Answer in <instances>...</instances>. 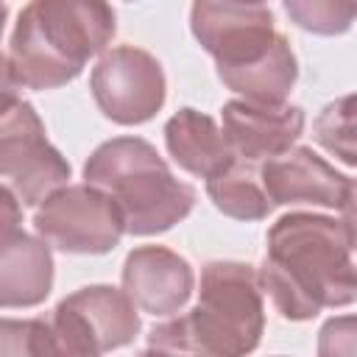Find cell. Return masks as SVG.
I'll return each instance as SVG.
<instances>
[{
    "mask_svg": "<svg viewBox=\"0 0 357 357\" xmlns=\"http://www.w3.org/2000/svg\"><path fill=\"white\" fill-rule=\"evenodd\" d=\"M351 220L293 212L268 231L259 287L290 321H307L324 307L354 301Z\"/></svg>",
    "mask_w": 357,
    "mask_h": 357,
    "instance_id": "1",
    "label": "cell"
},
{
    "mask_svg": "<svg viewBox=\"0 0 357 357\" xmlns=\"http://www.w3.org/2000/svg\"><path fill=\"white\" fill-rule=\"evenodd\" d=\"M245 3H262V0H245Z\"/></svg>",
    "mask_w": 357,
    "mask_h": 357,
    "instance_id": "21",
    "label": "cell"
},
{
    "mask_svg": "<svg viewBox=\"0 0 357 357\" xmlns=\"http://www.w3.org/2000/svg\"><path fill=\"white\" fill-rule=\"evenodd\" d=\"M33 226L47 245L70 254H106L126 231L117 204L92 184L50 192Z\"/></svg>",
    "mask_w": 357,
    "mask_h": 357,
    "instance_id": "8",
    "label": "cell"
},
{
    "mask_svg": "<svg viewBox=\"0 0 357 357\" xmlns=\"http://www.w3.org/2000/svg\"><path fill=\"white\" fill-rule=\"evenodd\" d=\"M86 184L103 190L131 234H159L187 218L195 190L178 181L153 145L137 137L103 142L84 165Z\"/></svg>",
    "mask_w": 357,
    "mask_h": 357,
    "instance_id": "5",
    "label": "cell"
},
{
    "mask_svg": "<svg viewBox=\"0 0 357 357\" xmlns=\"http://www.w3.org/2000/svg\"><path fill=\"white\" fill-rule=\"evenodd\" d=\"M70 178V165L47 142L45 126L31 103L17 100L0 112V181L33 206Z\"/></svg>",
    "mask_w": 357,
    "mask_h": 357,
    "instance_id": "7",
    "label": "cell"
},
{
    "mask_svg": "<svg viewBox=\"0 0 357 357\" xmlns=\"http://www.w3.org/2000/svg\"><path fill=\"white\" fill-rule=\"evenodd\" d=\"M53 284V259L45 243L17 231L0 245V307H33Z\"/></svg>",
    "mask_w": 357,
    "mask_h": 357,
    "instance_id": "13",
    "label": "cell"
},
{
    "mask_svg": "<svg viewBox=\"0 0 357 357\" xmlns=\"http://www.w3.org/2000/svg\"><path fill=\"white\" fill-rule=\"evenodd\" d=\"M206 192L223 215L237 220H259L273 209L257 173L237 159L223 173L206 178Z\"/></svg>",
    "mask_w": 357,
    "mask_h": 357,
    "instance_id": "15",
    "label": "cell"
},
{
    "mask_svg": "<svg viewBox=\"0 0 357 357\" xmlns=\"http://www.w3.org/2000/svg\"><path fill=\"white\" fill-rule=\"evenodd\" d=\"M114 31L109 0H31L11 33V73L20 86L56 89L81 75Z\"/></svg>",
    "mask_w": 357,
    "mask_h": 357,
    "instance_id": "3",
    "label": "cell"
},
{
    "mask_svg": "<svg viewBox=\"0 0 357 357\" xmlns=\"http://www.w3.org/2000/svg\"><path fill=\"white\" fill-rule=\"evenodd\" d=\"M6 14H8V8H6V3L0 0V36H3ZM17 89H20V84H17L14 73H11V64H8V59H6V56H3V50H0V112L11 109V106L20 100Z\"/></svg>",
    "mask_w": 357,
    "mask_h": 357,
    "instance_id": "20",
    "label": "cell"
},
{
    "mask_svg": "<svg viewBox=\"0 0 357 357\" xmlns=\"http://www.w3.org/2000/svg\"><path fill=\"white\" fill-rule=\"evenodd\" d=\"M165 142L170 156L178 162V167L201 178H212L223 173L237 159L229 142L223 139V134L218 131L215 120L195 109H181L167 120Z\"/></svg>",
    "mask_w": 357,
    "mask_h": 357,
    "instance_id": "14",
    "label": "cell"
},
{
    "mask_svg": "<svg viewBox=\"0 0 357 357\" xmlns=\"http://www.w3.org/2000/svg\"><path fill=\"white\" fill-rule=\"evenodd\" d=\"M89 84L100 112L123 126L151 120L165 103L162 64L131 45L109 50L92 70Z\"/></svg>",
    "mask_w": 357,
    "mask_h": 357,
    "instance_id": "9",
    "label": "cell"
},
{
    "mask_svg": "<svg viewBox=\"0 0 357 357\" xmlns=\"http://www.w3.org/2000/svg\"><path fill=\"white\" fill-rule=\"evenodd\" d=\"M259 181L271 204H321L332 209L351 212L354 181L326 165L312 148L284 151L265 159Z\"/></svg>",
    "mask_w": 357,
    "mask_h": 357,
    "instance_id": "10",
    "label": "cell"
},
{
    "mask_svg": "<svg viewBox=\"0 0 357 357\" xmlns=\"http://www.w3.org/2000/svg\"><path fill=\"white\" fill-rule=\"evenodd\" d=\"M123 287L142 312L170 315L190 298L192 271L187 259L170 248L142 245L126 257Z\"/></svg>",
    "mask_w": 357,
    "mask_h": 357,
    "instance_id": "12",
    "label": "cell"
},
{
    "mask_svg": "<svg viewBox=\"0 0 357 357\" xmlns=\"http://www.w3.org/2000/svg\"><path fill=\"white\" fill-rule=\"evenodd\" d=\"M265 326L262 287L251 265L209 262L201 273L198 304L148 337L151 351L170 354H245Z\"/></svg>",
    "mask_w": 357,
    "mask_h": 357,
    "instance_id": "4",
    "label": "cell"
},
{
    "mask_svg": "<svg viewBox=\"0 0 357 357\" xmlns=\"http://www.w3.org/2000/svg\"><path fill=\"white\" fill-rule=\"evenodd\" d=\"M20 220H22V212H20V201L17 195L0 184V245L8 243L20 229Z\"/></svg>",
    "mask_w": 357,
    "mask_h": 357,
    "instance_id": "19",
    "label": "cell"
},
{
    "mask_svg": "<svg viewBox=\"0 0 357 357\" xmlns=\"http://www.w3.org/2000/svg\"><path fill=\"white\" fill-rule=\"evenodd\" d=\"M304 128V112L284 103L231 100L223 106V139L231 153L251 162H265L284 153Z\"/></svg>",
    "mask_w": 357,
    "mask_h": 357,
    "instance_id": "11",
    "label": "cell"
},
{
    "mask_svg": "<svg viewBox=\"0 0 357 357\" xmlns=\"http://www.w3.org/2000/svg\"><path fill=\"white\" fill-rule=\"evenodd\" d=\"M50 329L59 354L95 357L131 343L139 332V315L128 293L95 284L67 296L53 310Z\"/></svg>",
    "mask_w": 357,
    "mask_h": 357,
    "instance_id": "6",
    "label": "cell"
},
{
    "mask_svg": "<svg viewBox=\"0 0 357 357\" xmlns=\"http://www.w3.org/2000/svg\"><path fill=\"white\" fill-rule=\"evenodd\" d=\"M296 25L312 33H343L354 22V0H284Z\"/></svg>",
    "mask_w": 357,
    "mask_h": 357,
    "instance_id": "16",
    "label": "cell"
},
{
    "mask_svg": "<svg viewBox=\"0 0 357 357\" xmlns=\"http://www.w3.org/2000/svg\"><path fill=\"white\" fill-rule=\"evenodd\" d=\"M192 33L218 61L220 81L254 103H284L296 84V56L262 3L195 0Z\"/></svg>",
    "mask_w": 357,
    "mask_h": 357,
    "instance_id": "2",
    "label": "cell"
},
{
    "mask_svg": "<svg viewBox=\"0 0 357 357\" xmlns=\"http://www.w3.org/2000/svg\"><path fill=\"white\" fill-rule=\"evenodd\" d=\"M354 98L346 95L324 109V114L315 120V137L318 142L340 156L346 165H354Z\"/></svg>",
    "mask_w": 357,
    "mask_h": 357,
    "instance_id": "17",
    "label": "cell"
},
{
    "mask_svg": "<svg viewBox=\"0 0 357 357\" xmlns=\"http://www.w3.org/2000/svg\"><path fill=\"white\" fill-rule=\"evenodd\" d=\"M0 354H59L50 321L0 318Z\"/></svg>",
    "mask_w": 357,
    "mask_h": 357,
    "instance_id": "18",
    "label": "cell"
}]
</instances>
